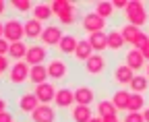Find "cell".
<instances>
[{"mask_svg": "<svg viewBox=\"0 0 149 122\" xmlns=\"http://www.w3.org/2000/svg\"><path fill=\"white\" fill-rule=\"evenodd\" d=\"M124 19H126L128 25H135V27L141 29L149 21V12H147V8H145L143 2H139V0H130L126 10H124Z\"/></svg>", "mask_w": 149, "mask_h": 122, "instance_id": "cell-1", "label": "cell"}, {"mask_svg": "<svg viewBox=\"0 0 149 122\" xmlns=\"http://www.w3.org/2000/svg\"><path fill=\"white\" fill-rule=\"evenodd\" d=\"M46 68H48V77L52 79V81H56V83H60V81H64L66 77H68V62L62 58V56H54V58H50L48 60V64H46Z\"/></svg>", "mask_w": 149, "mask_h": 122, "instance_id": "cell-2", "label": "cell"}, {"mask_svg": "<svg viewBox=\"0 0 149 122\" xmlns=\"http://www.w3.org/2000/svg\"><path fill=\"white\" fill-rule=\"evenodd\" d=\"M120 33H122L124 42L130 44L133 48H141L143 44L149 42V35H147L143 29H139V27H135V25H128V23L120 27Z\"/></svg>", "mask_w": 149, "mask_h": 122, "instance_id": "cell-3", "label": "cell"}, {"mask_svg": "<svg viewBox=\"0 0 149 122\" xmlns=\"http://www.w3.org/2000/svg\"><path fill=\"white\" fill-rule=\"evenodd\" d=\"M25 37V27L23 21L17 19V17H10V19L4 21V40L15 44V42H23Z\"/></svg>", "mask_w": 149, "mask_h": 122, "instance_id": "cell-4", "label": "cell"}, {"mask_svg": "<svg viewBox=\"0 0 149 122\" xmlns=\"http://www.w3.org/2000/svg\"><path fill=\"white\" fill-rule=\"evenodd\" d=\"M62 37H64V29L60 25H46L42 37H40V44L46 48H58Z\"/></svg>", "mask_w": 149, "mask_h": 122, "instance_id": "cell-5", "label": "cell"}, {"mask_svg": "<svg viewBox=\"0 0 149 122\" xmlns=\"http://www.w3.org/2000/svg\"><path fill=\"white\" fill-rule=\"evenodd\" d=\"M29 71L31 66L21 60V62H15L8 71V83L10 85H23V83H29Z\"/></svg>", "mask_w": 149, "mask_h": 122, "instance_id": "cell-6", "label": "cell"}, {"mask_svg": "<svg viewBox=\"0 0 149 122\" xmlns=\"http://www.w3.org/2000/svg\"><path fill=\"white\" fill-rule=\"evenodd\" d=\"M81 25H83V31L87 33V35H91V33H97V31H106V25L108 21L102 19V17H97L95 12H85L83 19H81Z\"/></svg>", "mask_w": 149, "mask_h": 122, "instance_id": "cell-7", "label": "cell"}, {"mask_svg": "<svg viewBox=\"0 0 149 122\" xmlns=\"http://www.w3.org/2000/svg\"><path fill=\"white\" fill-rule=\"evenodd\" d=\"M56 87H54V83H42V85H37V87H33V93H35V97H37V101L40 103H44V106H50V103H54V99H56Z\"/></svg>", "mask_w": 149, "mask_h": 122, "instance_id": "cell-8", "label": "cell"}, {"mask_svg": "<svg viewBox=\"0 0 149 122\" xmlns=\"http://www.w3.org/2000/svg\"><path fill=\"white\" fill-rule=\"evenodd\" d=\"M124 64L130 68V71H135V73L141 75V71L147 66V60L143 58V54H141L137 48H130L126 54H124Z\"/></svg>", "mask_w": 149, "mask_h": 122, "instance_id": "cell-9", "label": "cell"}, {"mask_svg": "<svg viewBox=\"0 0 149 122\" xmlns=\"http://www.w3.org/2000/svg\"><path fill=\"white\" fill-rule=\"evenodd\" d=\"M37 106H40V101H37V97H35L33 91H25V93L19 95V99H17V108H19L21 114H29L31 116Z\"/></svg>", "mask_w": 149, "mask_h": 122, "instance_id": "cell-10", "label": "cell"}, {"mask_svg": "<svg viewBox=\"0 0 149 122\" xmlns=\"http://www.w3.org/2000/svg\"><path fill=\"white\" fill-rule=\"evenodd\" d=\"M83 66H85V73H87V75H91V77H100V75L106 71L108 60H106L104 54H93Z\"/></svg>", "mask_w": 149, "mask_h": 122, "instance_id": "cell-11", "label": "cell"}, {"mask_svg": "<svg viewBox=\"0 0 149 122\" xmlns=\"http://www.w3.org/2000/svg\"><path fill=\"white\" fill-rule=\"evenodd\" d=\"M48 60V48L46 46H40V44H33L29 46V52L25 56V62L29 66H37V64H44Z\"/></svg>", "mask_w": 149, "mask_h": 122, "instance_id": "cell-12", "label": "cell"}, {"mask_svg": "<svg viewBox=\"0 0 149 122\" xmlns=\"http://www.w3.org/2000/svg\"><path fill=\"white\" fill-rule=\"evenodd\" d=\"M23 27H25V37L35 42V40H40L42 37V33H44V23H40L37 19H33V17H27V19L23 21Z\"/></svg>", "mask_w": 149, "mask_h": 122, "instance_id": "cell-13", "label": "cell"}, {"mask_svg": "<svg viewBox=\"0 0 149 122\" xmlns=\"http://www.w3.org/2000/svg\"><path fill=\"white\" fill-rule=\"evenodd\" d=\"M31 120L33 122H56V120H58V114H56V110L52 106L40 103V106L35 108V112L31 114Z\"/></svg>", "mask_w": 149, "mask_h": 122, "instance_id": "cell-14", "label": "cell"}, {"mask_svg": "<svg viewBox=\"0 0 149 122\" xmlns=\"http://www.w3.org/2000/svg\"><path fill=\"white\" fill-rule=\"evenodd\" d=\"M93 101H95V91H93V87L79 85L77 89H74V103H79V106H91Z\"/></svg>", "mask_w": 149, "mask_h": 122, "instance_id": "cell-15", "label": "cell"}, {"mask_svg": "<svg viewBox=\"0 0 149 122\" xmlns=\"http://www.w3.org/2000/svg\"><path fill=\"white\" fill-rule=\"evenodd\" d=\"M135 71H130V68L122 62V64H118L116 68H114V73H112V81L114 83H118V85H130V81L135 79Z\"/></svg>", "mask_w": 149, "mask_h": 122, "instance_id": "cell-16", "label": "cell"}, {"mask_svg": "<svg viewBox=\"0 0 149 122\" xmlns=\"http://www.w3.org/2000/svg\"><path fill=\"white\" fill-rule=\"evenodd\" d=\"M77 46H79V37H74L72 33H64V37L60 40V44H58L56 50H58L62 56H74Z\"/></svg>", "mask_w": 149, "mask_h": 122, "instance_id": "cell-17", "label": "cell"}, {"mask_svg": "<svg viewBox=\"0 0 149 122\" xmlns=\"http://www.w3.org/2000/svg\"><path fill=\"white\" fill-rule=\"evenodd\" d=\"M54 103H56V108H72V103H74V91L72 89H68V87H60L58 91H56V99H54Z\"/></svg>", "mask_w": 149, "mask_h": 122, "instance_id": "cell-18", "label": "cell"}, {"mask_svg": "<svg viewBox=\"0 0 149 122\" xmlns=\"http://www.w3.org/2000/svg\"><path fill=\"white\" fill-rule=\"evenodd\" d=\"M89 46L93 48V52L95 54H102V52L108 50V33L106 31H97V33H91V35L87 37Z\"/></svg>", "mask_w": 149, "mask_h": 122, "instance_id": "cell-19", "label": "cell"}, {"mask_svg": "<svg viewBox=\"0 0 149 122\" xmlns=\"http://www.w3.org/2000/svg\"><path fill=\"white\" fill-rule=\"evenodd\" d=\"M130 93L128 89H116L114 93H112V103L116 106V110L118 112H122V110H126L128 112V103H130Z\"/></svg>", "mask_w": 149, "mask_h": 122, "instance_id": "cell-20", "label": "cell"}, {"mask_svg": "<svg viewBox=\"0 0 149 122\" xmlns=\"http://www.w3.org/2000/svg\"><path fill=\"white\" fill-rule=\"evenodd\" d=\"M48 68L46 64H37V66H31V71H29V83L33 87L37 85H42V83H48Z\"/></svg>", "mask_w": 149, "mask_h": 122, "instance_id": "cell-21", "label": "cell"}, {"mask_svg": "<svg viewBox=\"0 0 149 122\" xmlns=\"http://www.w3.org/2000/svg\"><path fill=\"white\" fill-rule=\"evenodd\" d=\"M91 118H93L91 106H79V103L72 106V110H70V120L72 122H89Z\"/></svg>", "mask_w": 149, "mask_h": 122, "instance_id": "cell-22", "label": "cell"}, {"mask_svg": "<svg viewBox=\"0 0 149 122\" xmlns=\"http://www.w3.org/2000/svg\"><path fill=\"white\" fill-rule=\"evenodd\" d=\"M27 52H29V44H25V42H15V44H10V48H8V58L15 60V62H21V60H25Z\"/></svg>", "mask_w": 149, "mask_h": 122, "instance_id": "cell-23", "label": "cell"}, {"mask_svg": "<svg viewBox=\"0 0 149 122\" xmlns=\"http://www.w3.org/2000/svg\"><path fill=\"white\" fill-rule=\"evenodd\" d=\"M31 17L33 19H37L40 23H46L52 19V8H50V2H40V4H35L33 10H31Z\"/></svg>", "mask_w": 149, "mask_h": 122, "instance_id": "cell-24", "label": "cell"}, {"mask_svg": "<svg viewBox=\"0 0 149 122\" xmlns=\"http://www.w3.org/2000/svg\"><path fill=\"white\" fill-rule=\"evenodd\" d=\"M95 52H93V48L89 46V42L87 40H79V46H77V50H74V60H79V62H87Z\"/></svg>", "mask_w": 149, "mask_h": 122, "instance_id": "cell-25", "label": "cell"}, {"mask_svg": "<svg viewBox=\"0 0 149 122\" xmlns=\"http://www.w3.org/2000/svg\"><path fill=\"white\" fill-rule=\"evenodd\" d=\"M124 37H122V33H120V29H112V31H108V50H112V52H120L122 48H124Z\"/></svg>", "mask_w": 149, "mask_h": 122, "instance_id": "cell-26", "label": "cell"}, {"mask_svg": "<svg viewBox=\"0 0 149 122\" xmlns=\"http://www.w3.org/2000/svg\"><path fill=\"white\" fill-rule=\"evenodd\" d=\"M93 12L108 21V19H112V17L116 15V8H114V4H112V2H106V0H102V2H95V6H93Z\"/></svg>", "mask_w": 149, "mask_h": 122, "instance_id": "cell-27", "label": "cell"}, {"mask_svg": "<svg viewBox=\"0 0 149 122\" xmlns=\"http://www.w3.org/2000/svg\"><path fill=\"white\" fill-rule=\"evenodd\" d=\"M128 89H130V93H145L147 89H149V79H147V75H135V79L130 81V85H128Z\"/></svg>", "mask_w": 149, "mask_h": 122, "instance_id": "cell-28", "label": "cell"}, {"mask_svg": "<svg viewBox=\"0 0 149 122\" xmlns=\"http://www.w3.org/2000/svg\"><path fill=\"white\" fill-rule=\"evenodd\" d=\"M95 112H97L100 118H106V116H118V110H116L114 103H112V99H110V101H108V99H100L97 106H95Z\"/></svg>", "mask_w": 149, "mask_h": 122, "instance_id": "cell-29", "label": "cell"}, {"mask_svg": "<svg viewBox=\"0 0 149 122\" xmlns=\"http://www.w3.org/2000/svg\"><path fill=\"white\" fill-rule=\"evenodd\" d=\"M74 4L68 2V0H54V2H50V8H52V15L56 17V19H60V17L64 12H68Z\"/></svg>", "mask_w": 149, "mask_h": 122, "instance_id": "cell-30", "label": "cell"}, {"mask_svg": "<svg viewBox=\"0 0 149 122\" xmlns=\"http://www.w3.org/2000/svg\"><path fill=\"white\" fill-rule=\"evenodd\" d=\"M147 106H145V95L141 93H133L130 95V103H128V112H143Z\"/></svg>", "mask_w": 149, "mask_h": 122, "instance_id": "cell-31", "label": "cell"}, {"mask_svg": "<svg viewBox=\"0 0 149 122\" xmlns=\"http://www.w3.org/2000/svg\"><path fill=\"white\" fill-rule=\"evenodd\" d=\"M10 6L19 12V15H27V12H31L33 10V2H29V0H13L10 2Z\"/></svg>", "mask_w": 149, "mask_h": 122, "instance_id": "cell-32", "label": "cell"}, {"mask_svg": "<svg viewBox=\"0 0 149 122\" xmlns=\"http://www.w3.org/2000/svg\"><path fill=\"white\" fill-rule=\"evenodd\" d=\"M122 122H145V118H143V112H126Z\"/></svg>", "mask_w": 149, "mask_h": 122, "instance_id": "cell-33", "label": "cell"}, {"mask_svg": "<svg viewBox=\"0 0 149 122\" xmlns=\"http://www.w3.org/2000/svg\"><path fill=\"white\" fill-rule=\"evenodd\" d=\"M6 71H10V62H8V56H0V75H4Z\"/></svg>", "mask_w": 149, "mask_h": 122, "instance_id": "cell-34", "label": "cell"}, {"mask_svg": "<svg viewBox=\"0 0 149 122\" xmlns=\"http://www.w3.org/2000/svg\"><path fill=\"white\" fill-rule=\"evenodd\" d=\"M8 48H10V42H6L2 37L0 40V56H8Z\"/></svg>", "mask_w": 149, "mask_h": 122, "instance_id": "cell-35", "label": "cell"}, {"mask_svg": "<svg viewBox=\"0 0 149 122\" xmlns=\"http://www.w3.org/2000/svg\"><path fill=\"white\" fill-rule=\"evenodd\" d=\"M128 2H130V0H114V2H112V4H114V8L116 10H126V6H128Z\"/></svg>", "mask_w": 149, "mask_h": 122, "instance_id": "cell-36", "label": "cell"}, {"mask_svg": "<svg viewBox=\"0 0 149 122\" xmlns=\"http://www.w3.org/2000/svg\"><path fill=\"white\" fill-rule=\"evenodd\" d=\"M0 122H15V116H13V112H2L0 114Z\"/></svg>", "mask_w": 149, "mask_h": 122, "instance_id": "cell-37", "label": "cell"}, {"mask_svg": "<svg viewBox=\"0 0 149 122\" xmlns=\"http://www.w3.org/2000/svg\"><path fill=\"white\" fill-rule=\"evenodd\" d=\"M137 50L143 54V58H145V60H149V42H147V44H143V46H141V48H137Z\"/></svg>", "mask_w": 149, "mask_h": 122, "instance_id": "cell-38", "label": "cell"}, {"mask_svg": "<svg viewBox=\"0 0 149 122\" xmlns=\"http://www.w3.org/2000/svg\"><path fill=\"white\" fill-rule=\"evenodd\" d=\"M102 122H120V118L118 116H106V118H102Z\"/></svg>", "mask_w": 149, "mask_h": 122, "instance_id": "cell-39", "label": "cell"}, {"mask_svg": "<svg viewBox=\"0 0 149 122\" xmlns=\"http://www.w3.org/2000/svg\"><path fill=\"white\" fill-rule=\"evenodd\" d=\"M6 108H8L6 99H2V97H0V114H2V112H6Z\"/></svg>", "mask_w": 149, "mask_h": 122, "instance_id": "cell-40", "label": "cell"}, {"mask_svg": "<svg viewBox=\"0 0 149 122\" xmlns=\"http://www.w3.org/2000/svg\"><path fill=\"white\" fill-rule=\"evenodd\" d=\"M6 2H4V0H0V17H2V15H6Z\"/></svg>", "mask_w": 149, "mask_h": 122, "instance_id": "cell-41", "label": "cell"}, {"mask_svg": "<svg viewBox=\"0 0 149 122\" xmlns=\"http://www.w3.org/2000/svg\"><path fill=\"white\" fill-rule=\"evenodd\" d=\"M143 118H145V122H149V106L143 110Z\"/></svg>", "mask_w": 149, "mask_h": 122, "instance_id": "cell-42", "label": "cell"}, {"mask_svg": "<svg viewBox=\"0 0 149 122\" xmlns=\"http://www.w3.org/2000/svg\"><path fill=\"white\" fill-rule=\"evenodd\" d=\"M2 37H4V23L0 21V40H2Z\"/></svg>", "mask_w": 149, "mask_h": 122, "instance_id": "cell-43", "label": "cell"}, {"mask_svg": "<svg viewBox=\"0 0 149 122\" xmlns=\"http://www.w3.org/2000/svg\"><path fill=\"white\" fill-rule=\"evenodd\" d=\"M89 122H102V118H100V116H93V118H91Z\"/></svg>", "mask_w": 149, "mask_h": 122, "instance_id": "cell-44", "label": "cell"}, {"mask_svg": "<svg viewBox=\"0 0 149 122\" xmlns=\"http://www.w3.org/2000/svg\"><path fill=\"white\" fill-rule=\"evenodd\" d=\"M145 73H147V79H149V62H147V66H145Z\"/></svg>", "mask_w": 149, "mask_h": 122, "instance_id": "cell-45", "label": "cell"}]
</instances>
